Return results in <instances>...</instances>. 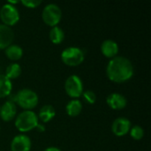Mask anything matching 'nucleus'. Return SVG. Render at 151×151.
<instances>
[{
  "mask_svg": "<svg viewBox=\"0 0 151 151\" xmlns=\"http://www.w3.org/2000/svg\"><path fill=\"white\" fill-rule=\"evenodd\" d=\"M134 73V68L126 57L116 56L110 59L106 66V74L109 80L113 82L122 83L129 81Z\"/></svg>",
  "mask_w": 151,
  "mask_h": 151,
  "instance_id": "1",
  "label": "nucleus"
},
{
  "mask_svg": "<svg viewBox=\"0 0 151 151\" xmlns=\"http://www.w3.org/2000/svg\"><path fill=\"white\" fill-rule=\"evenodd\" d=\"M14 101L23 109L31 111L34 109L39 102L38 95L30 88H22L15 95Z\"/></svg>",
  "mask_w": 151,
  "mask_h": 151,
  "instance_id": "2",
  "label": "nucleus"
},
{
  "mask_svg": "<svg viewBox=\"0 0 151 151\" xmlns=\"http://www.w3.org/2000/svg\"><path fill=\"white\" fill-rule=\"evenodd\" d=\"M38 124V117L33 111H24L15 119V127L20 132H28L35 129Z\"/></svg>",
  "mask_w": 151,
  "mask_h": 151,
  "instance_id": "3",
  "label": "nucleus"
},
{
  "mask_svg": "<svg viewBox=\"0 0 151 151\" xmlns=\"http://www.w3.org/2000/svg\"><path fill=\"white\" fill-rule=\"evenodd\" d=\"M84 51L75 46H70L65 48L61 52V59L66 65L70 66H77L81 65L84 60Z\"/></svg>",
  "mask_w": 151,
  "mask_h": 151,
  "instance_id": "4",
  "label": "nucleus"
},
{
  "mask_svg": "<svg viewBox=\"0 0 151 151\" xmlns=\"http://www.w3.org/2000/svg\"><path fill=\"white\" fill-rule=\"evenodd\" d=\"M42 18L45 24L50 27L57 26L62 18L61 8L54 3L48 4L44 6L42 12Z\"/></svg>",
  "mask_w": 151,
  "mask_h": 151,
  "instance_id": "5",
  "label": "nucleus"
},
{
  "mask_svg": "<svg viewBox=\"0 0 151 151\" xmlns=\"http://www.w3.org/2000/svg\"><path fill=\"white\" fill-rule=\"evenodd\" d=\"M65 89L69 96L78 98L83 93V82L78 75L72 74L65 82Z\"/></svg>",
  "mask_w": 151,
  "mask_h": 151,
  "instance_id": "6",
  "label": "nucleus"
},
{
  "mask_svg": "<svg viewBox=\"0 0 151 151\" xmlns=\"http://www.w3.org/2000/svg\"><path fill=\"white\" fill-rule=\"evenodd\" d=\"M0 19L3 24L11 27L19 20V12L14 5L7 3L0 8Z\"/></svg>",
  "mask_w": 151,
  "mask_h": 151,
  "instance_id": "7",
  "label": "nucleus"
},
{
  "mask_svg": "<svg viewBox=\"0 0 151 151\" xmlns=\"http://www.w3.org/2000/svg\"><path fill=\"white\" fill-rule=\"evenodd\" d=\"M131 129V122L125 117L117 118L111 125V131L116 136H124L129 133Z\"/></svg>",
  "mask_w": 151,
  "mask_h": 151,
  "instance_id": "8",
  "label": "nucleus"
},
{
  "mask_svg": "<svg viewBox=\"0 0 151 151\" xmlns=\"http://www.w3.org/2000/svg\"><path fill=\"white\" fill-rule=\"evenodd\" d=\"M31 140L27 135H16L11 142L12 151H29L31 149Z\"/></svg>",
  "mask_w": 151,
  "mask_h": 151,
  "instance_id": "9",
  "label": "nucleus"
},
{
  "mask_svg": "<svg viewBox=\"0 0 151 151\" xmlns=\"http://www.w3.org/2000/svg\"><path fill=\"white\" fill-rule=\"evenodd\" d=\"M106 103L113 110H122L127 106V100L122 94L114 92L107 96Z\"/></svg>",
  "mask_w": 151,
  "mask_h": 151,
  "instance_id": "10",
  "label": "nucleus"
},
{
  "mask_svg": "<svg viewBox=\"0 0 151 151\" xmlns=\"http://www.w3.org/2000/svg\"><path fill=\"white\" fill-rule=\"evenodd\" d=\"M14 38V32L11 27L0 24V50L6 49L12 44Z\"/></svg>",
  "mask_w": 151,
  "mask_h": 151,
  "instance_id": "11",
  "label": "nucleus"
},
{
  "mask_svg": "<svg viewBox=\"0 0 151 151\" xmlns=\"http://www.w3.org/2000/svg\"><path fill=\"white\" fill-rule=\"evenodd\" d=\"M17 114V107L15 103L8 100L0 106V117L4 121L12 120Z\"/></svg>",
  "mask_w": 151,
  "mask_h": 151,
  "instance_id": "12",
  "label": "nucleus"
},
{
  "mask_svg": "<svg viewBox=\"0 0 151 151\" xmlns=\"http://www.w3.org/2000/svg\"><path fill=\"white\" fill-rule=\"evenodd\" d=\"M101 51L105 57L112 58L116 57L119 52V44L116 41L111 39L104 40L101 45Z\"/></svg>",
  "mask_w": 151,
  "mask_h": 151,
  "instance_id": "13",
  "label": "nucleus"
},
{
  "mask_svg": "<svg viewBox=\"0 0 151 151\" xmlns=\"http://www.w3.org/2000/svg\"><path fill=\"white\" fill-rule=\"evenodd\" d=\"M56 115V111L54 109V107L50 104H45L43 105L38 113V118L44 123L49 122L50 120H51Z\"/></svg>",
  "mask_w": 151,
  "mask_h": 151,
  "instance_id": "14",
  "label": "nucleus"
},
{
  "mask_svg": "<svg viewBox=\"0 0 151 151\" xmlns=\"http://www.w3.org/2000/svg\"><path fill=\"white\" fill-rule=\"evenodd\" d=\"M82 110V104L79 99H72L65 106L66 113L71 117L78 116Z\"/></svg>",
  "mask_w": 151,
  "mask_h": 151,
  "instance_id": "15",
  "label": "nucleus"
},
{
  "mask_svg": "<svg viewBox=\"0 0 151 151\" xmlns=\"http://www.w3.org/2000/svg\"><path fill=\"white\" fill-rule=\"evenodd\" d=\"M6 57L12 60H18L23 56V50L18 44H11L6 49H4Z\"/></svg>",
  "mask_w": 151,
  "mask_h": 151,
  "instance_id": "16",
  "label": "nucleus"
},
{
  "mask_svg": "<svg viewBox=\"0 0 151 151\" xmlns=\"http://www.w3.org/2000/svg\"><path fill=\"white\" fill-rule=\"evenodd\" d=\"M12 90V83L4 74H0V97L10 96Z\"/></svg>",
  "mask_w": 151,
  "mask_h": 151,
  "instance_id": "17",
  "label": "nucleus"
},
{
  "mask_svg": "<svg viewBox=\"0 0 151 151\" xmlns=\"http://www.w3.org/2000/svg\"><path fill=\"white\" fill-rule=\"evenodd\" d=\"M49 36H50V41L53 43L59 44L65 39V32L61 27H59L58 26H55V27H52L51 29L50 30Z\"/></svg>",
  "mask_w": 151,
  "mask_h": 151,
  "instance_id": "18",
  "label": "nucleus"
},
{
  "mask_svg": "<svg viewBox=\"0 0 151 151\" xmlns=\"http://www.w3.org/2000/svg\"><path fill=\"white\" fill-rule=\"evenodd\" d=\"M21 66L17 64V63H12L10 64L6 69H5V76L9 79V80H12V79H16L18 78L20 74H21Z\"/></svg>",
  "mask_w": 151,
  "mask_h": 151,
  "instance_id": "19",
  "label": "nucleus"
},
{
  "mask_svg": "<svg viewBox=\"0 0 151 151\" xmlns=\"http://www.w3.org/2000/svg\"><path fill=\"white\" fill-rule=\"evenodd\" d=\"M129 132H130L131 137L136 141L142 139L144 136V130L141 126H137V125L134 126L133 127H131Z\"/></svg>",
  "mask_w": 151,
  "mask_h": 151,
  "instance_id": "20",
  "label": "nucleus"
},
{
  "mask_svg": "<svg viewBox=\"0 0 151 151\" xmlns=\"http://www.w3.org/2000/svg\"><path fill=\"white\" fill-rule=\"evenodd\" d=\"M82 95H83L84 98L86 99V101H87L88 103L91 104H94V103L96 102V96L95 92L92 91V90H86V91H83Z\"/></svg>",
  "mask_w": 151,
  "mask_h": 151,
  "instance_id": "21",
  "label": "nucleus"
},
{
  "mask_svg": "<svg viewBox=\"0 0 151 151\" xmlns=\"http://www.w3.org/2000/svg\"><path fill=\"white\" fill-rule=\"evenodd\" d=\"M21 4L28 8H35L42 4L41 0H22Z\"/></svg>",
  "mask_w": 151,
  "mask_h": 151,
  "instance_id": "22",
  "label": "nucleus"
},
{
  "mask_svg": "<svg viewBox=\"0 0 151 151\" xmlns=\"http://www.w3.org/2000/svg\"><path fill=\"white\" fill-rule=\"evenodd\" d=\"M36 130L38 131V132H44L45 131V127L42 125V124H40V123H38L37 124V126H36Z\"/></svg>",
  "mask_w": 151,
  "mask_h": 151,
  "instance_id": "23",
  "label": "nucleus"
},
{
  "mask_svg": "<svg viewBox=\"0 0 151 151\" xmlns=\"http://www.w3.org/2000/svg\"><path fill=\"white\" fill-rule=\"evenodd\" d=\"M44 151H61L58 148H57V147H49V148H47L46 150Z\"/></svg>",
  "mask_w": 151,
  "mask_h": 151,
  "instance_id": "24",
  "label": "nucleus"
}]
</instances>
